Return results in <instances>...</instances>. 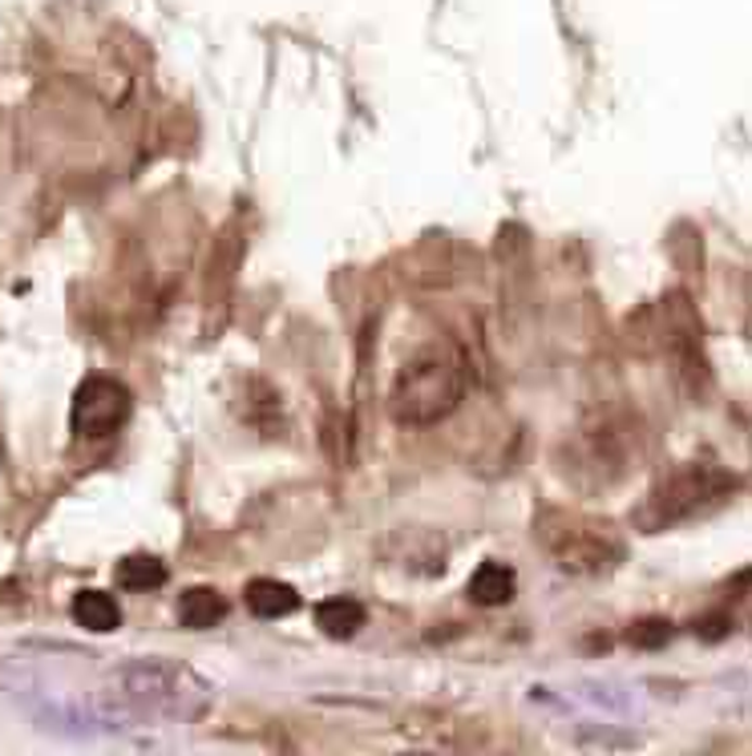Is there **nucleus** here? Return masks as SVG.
<instances>
[{"label": "nucleus", "mask_w": 752, "mask_h": 756, "mask_svg": "<svg viewBox=\"0 0 752 756\" xmlns=\"http://www.w3.org/2000/svg\"><path fill=\"white\" fill-rule=\"evenodd\" d=\"M215 688L175 659H130L93 692L102 725H194L211 708Z\"/></svg>", "instance_id": "nucleus-1"}, {"label": "nucleus", "mask_w": 752, "mask_h": 756, "mask_svg": "<svg viewBox=\"0 0 752 756\" xmlns=\"http://www.w3.org/2000/svg\"><path fill=\"white\" fill-rule=\"evenodd\" d=\"M122 591H154L166 582V566L154 559V554H130L122 559L118 571H114Z\"/></svg>", "instance_id": "nucleus-11"}, {"label": "nucleus", "mask_w": 752, "mask_h": 756, "mask_svg": "<svg viewBox=\"0 0 752 756\" xmlns=\"http://www.w3.org/2000/svg\"><path fill=\"white\" fill-rule=\"evenodd\" d=\"M732 486H737V482L724 474V470L704 465V461H692V465L676 470V474L664 477L660 486L651 489L648 502L635 510V526L643 534L672 530L679 522L696 518V514H704L709 505H716Z\"/></svg>", "instance_id": "nucleus-3"}, {"label": "nucleus", "mask_w": 752, "mask_h": 756, "mask_svg": "<svg viewBox=\"0 0 752 756\" xmlns=\"http://www.w3.org/2000/svg\"><path fill=\"white\" fill-rule=\"evenodd\" d=\"M227 619V599L215 587H191L178 599V623L187 631H211L215 623Z\"/></svg>", "instance_id": "nucleus-7"}, {"label": "nucleus", "mask_w": 752, "mask_h": 756, "mask_svg": "<svg viewBox=\"0 0 752 756\" xmlns=\"http://www.w3.org/2000/svg\"><path fill=\"white\" fill-rule=\"evenodd\" d=\"M295 607H299V594H295V587L280 582V578H255V582H247L251 615H259V619H283Z\"/></svg>", "instance_id": "nucleus-8"}, {"label": "nucleus", "mask_w": 752, "mask_h": 756, "mask_svg": "<svg viewBox=\"0 0 752 756\" xmlns=\"http://www.w3.org/2000/svg\"><path fill=\"white\" fill-rule=\"evenodd\" d=\"M466 397V360L449 344L413 353L388 388V413L397 425H437Z\"/></svg>", "instance_id": "nucleus-2"}, {"label": "nucleus", "mask_w": 752, "mask_h": 756, "mask_svg": "<svg viewBox=\"0 0 752 756\" xmlns=\"http://www.w3.org/2000/svg\"><path fill=\"white\" fill-rule=\"evenodd\" d=\"M77 627H86L93 636H110L122 627V607L114 594L105 591H77L74 594V607H69Z\"/></svg>", "instance_id": "nucleus-6"}, {"label": "nucleus", "mask_w": 752, "mask_h": 756, "mask_svg": "<svg viewBox=\"0 0 752 756\" xmlns=\"http://www.w3.org/2000/svg\"><path fill=\"white\" fill-rule=\"evenodd\" d=\"M546 542L555 550L562 571H587V575H599L607 566L620 559V542L607 534V526H583V522H571L566 530H546Z\"/></svg>", "instance_id": "nucleus-5"}, {"label": "nucleus", "mask_w": 752, "mask_h": 756, "mask_svg": "<svg viewBox=\"0 0 752 756\" xmlns=\"http://www.w3.org/2000/svg\"><path fill=\"white\" fill-rule=\"evenodd\" d=\"M365 619H369V611H365V603H356L353 594H336V599H324L316 607V627L332 639L356 636L365 627Z\"/></svg>", "instance_id": "nucleus-10"}, {"label": "nucleus", "mask_w": 752, "mask_h": 756, "mask_svg": "<svg viewBox=\"0 0 752 756\" xmlns=\"http://www.w3.org/2000/svg\"><path fill=\"white\" fill-rule=\"evenodd\" d=\"M514 587H518V578L510 566L482 563L470 575V587H466V591H470V599L477 603V607H501V603L514 599Z\"/></svg>", "instance_id": "nucleus-9"}, {"label": "nucleus", "mask_w": 752, "mask_h": 756, "mask_svg": "<svg viewBox=\"0 0 752 756\" xmlns=\"http://www.w3.org/2000/svg\"><path fill=\"white\" fill-rule=\"evenodd\" d=\"M130 388L114 381V376H89L77 388L74 405H69V430L81 441H102L110 433H118L130 421Z\"/></svg>", "instance_id": "nucleus-4"}]
</instances>
